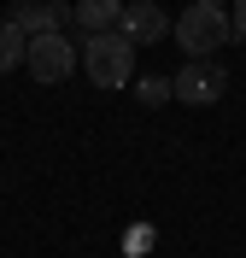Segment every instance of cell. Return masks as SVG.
<instances>
[{
	"instance_id": "6da1fadb",
	"label": "cell",
	"mask_w": 246,
	"mask_h": 258,
	"mask_svg": "<svg viewBox=\"0 0 246 258\" xmlns=\"http://www.w3.org/2000/svg\"><path fill=\"white\" fill-rule=\"evenodd\" d=\"M170 35H176V47L188 53V59H217V53H223V47L234 41L229 6H211V0H194L188 12H176Z\"/></svg>"
},
{
	"instance_id": "7a4b0ae2",
	"label": "cell",
	"mask_w": 246,
	"mask_h": 258,
	"mask_svg": "<svg viewBox=\"0 0 246 258\" xmlns=\"http://www.w3.org/2000/svg\"><path fill=\"white\" fill-rule=\"evenodd\" d=\"M82 71H88L94 88H129L135 82V47L123 41V30L88 35L82 41Z\"/></svg>"
},
{
	"instance_id": "3957f363",
	"label": "cell",
	"mask_w": 246,
	"mask_h": 258,
	"mask_svg": "<svg viewBox=\"0 0 246 258\" xmlns=\"http://www.w3.org/2000/svg\"><path fill=\"white\" fill-rule=\"evenodd\" d=\"M223 94H229V71L211 59H188L170 82V100H182V106H217Z\"/></svg>"
},
{
	"instance_id": "277c9868",
	"label": "cell",
	"mask_w": 246,
	"mask_h": 258,
	"mask_svg": "<svg viewBox=\"0 0 246 258\" xmlns=\"http://www.w3.org/2000/svg\"><path fill=\"white\" fill-rule=\"evenodd\" d=\"M76 47H70V35L65 30H53V35H35L30 53H24V71H30L35 82H65L70 71H76Z\"/></svg>"
},
{
	"instance_id": "5b68a950",
	"label": "cell",
	"mask_w": 246,
	"mask_h": 258,
	"mask_svg": "<svg viewBox=\"0 0 246 258\" xmlns=\"http://www.w3.org/2000/svg\"><path fill=\"white\" fill-rule=\"evenodd\" d=\"M117 30H123V41L141 53V47H152V41H164V35H170V12H164L158 0H129Z\"/></svg>"
},
{
	"instance_id": "8992f818",
	"label": "cell",
	"mask_w": 246,
	"mask_h": 258,
	"mask_svg": "<svg viewBox=\"0 0 246 258\" xmlns=\"http://www.w3.org/2000/svg\"><path fill=\"white\" fill-rule=\"evenodd\" d=\"M65 18H70V6H65V0H24V6L12 12V24L35 41V35H53Z\"/></svg>"
},
{
	"instance_id": "52a82bcc",
	"label": "cell",
	"mask_w": 246,
	"mask_h": 258,
	"mask_svg": "<svg viewBox=\"0 0 246 258\" xmlns=\"http://www.w3.org/2000/svg\"><path fill=\"white\" fill-rule=\"evenodd\" d=\"M70 18H76V30L82 35H106L123 24V0H76L70 6Z\"/></svg>"
},
{
	"instance_id": "ba28073f",
	"label": "cell",
	"mask_w": 246,
	"mask_h": 258,
	"mask_svg": "<svg viewBox=\"0 0 246 258\" xmlns=\"http://www.w3.org/2000/svg\"><path fill=\"white\" fill-rule=\"evenodd\" d=\"M24 53H30V35L12 18H0V71H24Z\"/></svg>"
},
{
	"instance_id": "9c48e42d",
	"label": "cell",
	"mask_w": 246,
	"mask_h": 258,
	"mask_svg": "<svg viewBox=\"0 0 246 258\" xmlns=\"http://www.w3.org/2000/svg\"><path fill=\"white\" fill-rule=\"evenodd\" d=\"M135 94L147 100V106H164V100H170V82H164V77H141V82H135Z\"/></svg>"
},
{
	"instance_id": "30bf717a",
	"label": "cell",
	"mask_w": 246,
	"mask_h": 258,
	"mask_svg": "<svg viewBox=\"0 0 246 258\" xmlns=\"http://www.w3.org/2000/svg\"><path fill=\"white\" fill-rule=\"evenodd\" d=\"M229 24H234V41H246V0H234V6H229Z\"/></svg>"
},
{
	"instance_id": "8fae6325",
	"label": "cell",
	"mask_w": 246,
	"mask_h": 258,
	"mask_svg": "<svg viewBox=\"0 0 246 258\" xmlns=\"http://www.w3.org/2000/svg\"><path fill=\"white\" fill-rule=\"evenodd\" d=\"M211 6H234V0H211Z\"/></svg>"
}]
</instances>
